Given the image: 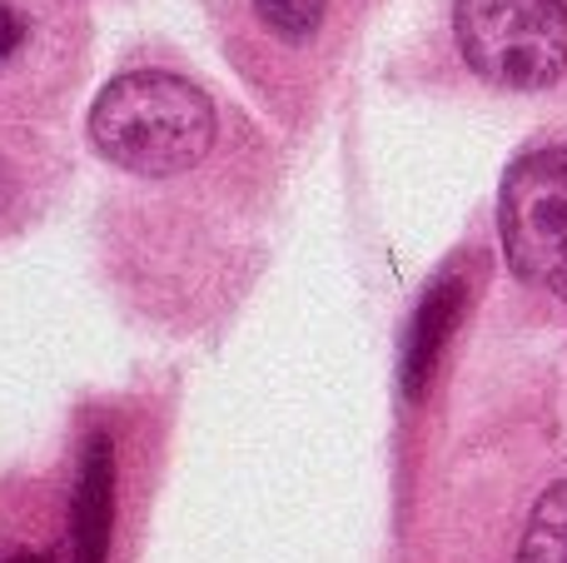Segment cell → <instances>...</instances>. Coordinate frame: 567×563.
Wrapping results in <instances>:
<instances>
[{
	"label": "cell",
	"instance_id": "cell-1",
	"mask_svg": "<svg viewBox=\"0 0 567 563\" xmlns=\"http://www.w3.org/2000/svg\"><path fill=\"white\" fill-rule=\"evenodd\" d=\"M90 140L130 175H185L215 145V100L169 70H130L95 95Z\"/></svg>",
	"mask_w": 567,
	"mask_h": 563
},
{
	"label": "cell",
	"instance_id": "cell-2",
	"mask_svg": "<svg viewBox=\"0 0 567 563\" xmlns=\"http://www.w3.org/2000/svg\"><path fill=\"white\" fill-rule=\"evenodd\" d=\"M453 40L498 90H548L567 70V0H453Z\"/></svg>",
	"mask_w": 567,
	"mask_h": 563
},
{
	"label": "cell",
	"instance_id": "cell-3",
	"mask_svg": "<svg viewBox=\"0 0 567 563\" xmlns=\"http://www.w3.org/2000/svg\"><path fill=\"white\" fill-rule=\"evenodd\" d=\"M498 229L513 275L567 305V145L533 150L508 170Z\"/></svg>",
	"mask_w": 567,
	"mask_h": 563
},
{
	"label": "cell",
	"instance_id": "cell-4",
	"mask_svg": "<svg viewBox=\"0 0 567 563\" xmlns=\"http://www.w3.org/2000/svg\"><path fill=\"white\" fill-rule=\"evenodd\" d=\"M110 539V454L105 444L90 449L85 479L75 499V563H100Z\"/></svg>",
	"mask_w": 567,
	"mask_h": 563
},
{
	"label": "cell",
	"instance_id": "cell-5",
	"mask_svg": "<svg viewBox=\"0 0 567 563\" xmlns=\"http://www.w3.org/2000/svg\"><path fill=\"white\" fill-rule=\"evenodd\" d=\"M40 40H45V16L35 0H0V85L25 80L45 60Z\"/></svg>",
	"mask_w": 567,
	"mask_h": 563
},
{
	"label": "cell",
	"instance_id": "cell-6",
	"mask_svg": "<svg viewBox=\"0 0 567 563\" xmlns=\"http://www.w3.org/2000/svg\"><path fill=\"white\" fill-rule=\"evenodd\" d=\"M518 563H567V479L533 504V519L523 529Z\"/></svg>",
	"mask_w": 567,
	"mask_h": 563
},
{
	"label": "cell",
	"instance_id": "cell-7",
	"mask_svg": "<svg viewBox=\"0 0 567 563\" xmlns=\"http://www.w3.org/2000/svg\"><path fill=\"white\" fill-rule=\"evenodd\" d=\"M249 10L259 16V25L284 45H309L319 40V30L329 25L333 0H249Z\"/></svg>",
	"mask_w": 567,
	"mask_h": 563
},
{
	"label": "cell",
	"instance_id": "cell-8",
	"mask_svg": "<svg viewBox=\"0 0 567 563\" xmlns=\"http://www.w3.org/2000/svg\"><path fill=\"white\" fill-rule=\"evenodd\" d=\"M453 309H458V285H443L439 295L423 305L419 329H413V379H419V369L429 365L433 349H439V329L453 325Z\"/></svg>",
	"mask_w": 567,
	"mask_h": 563
},
{
	"label": "cell",
	"instance_id": "cell-9",
	"mask_svg": "<svg viewBox=\"0 0 567 563\" xmlns=\"http://www.w3.org/2000/svg\"><path fill=\"white\" fill-rule=\"evenodd\" d=\"M10 563H45V559H35V554H16Z\"/></svg>",
	"mask_w": 567,
	"mask_h": 563
}]
</instances>
